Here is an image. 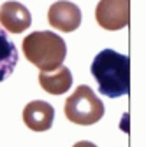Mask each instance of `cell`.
<instances>
[{
  "mask_svg": "<svg viewBox=\"0 0 146 147\" xmlns=\"http://www.w3.org/2000/svg\"><path fill=\"white\" fill-rule=\"evenodd\" d=\"M92 76L95 77L99 91L104 96L120 98L129 93L130 60L113 49H104L92 63Z\"/></svg>",
  "mask_w": 146,
  "mask_h": 147,
  "instance_id": "1",
  "label": "cell"
},
{
  "mask_svg": "<svg viewBox=\"0 0 146 147\" xmlns=\"http://www.w3.org/2000/svg\"><path fill=\"white\" fill-rule=\"evenodd\" d=\"M23 54L41 72H55L63 65L67 46L62 37L53 32H33L23 40Z\"/></svg>",
  "mask_w": 146,
  "mask_h": 147,
  "instance_id": "2",
  "label": "cell"
},
{
  "mask_svg": "<svg viewBox=\"0 0 146 147\" xmlns=\"http://www.w3.org/2000/svg\"><path fill=\"white\" fill-rule=\"evenodd\" d=\"M104 103L86 84L76 88V91L65 100V117L79 126L95 124L104 116Z\"/></svg>",
  "mask_w": 146,
  "mask_h": 147,
  "instance_id": "3",
  "label": "cell"
},
{
  "mask_svg": "<svg viewBox=\"0 0 146 147\" xmlns=\"http://www.w3.org/2000/svg\"><path fill=\"white\" fill-rule=\"evenodd\" d=\"M130 0H100L95 7V20L106 30H121L129 23Z\"/></svg>",
  "mask_w": 146,
  "mask_h": 147,
  "instance_id": "4",
  "label": "cell"
},
{
  "mask_svg": "<svg viewBox=\"0 0 146 147\" xmlns=\"http://www.w3.org/2000/svg\"><path fill=\"white\" fill-rule=\"evenodd\" d=\"M48 21L53 28L62 32H74L81 25V11L76 4L58 0L48 11Z\"/></svg>",
  "mask_w": 146,
  "mask_h": 147,
  "instance_id": "5",
  "label": "cell"
},
{
  "mask_svg": "<svg viewBox=\"0 0 146 147\" xmlns=\"http://www.w3.org/2000/svg\"><path fill=\"white\" fill-rule=\"evenodd\" d=\"M0 25L5 32L21 33L32 25V16L23 4L11 0L0 7Z\"/></svg>",
  "mask_w": 146,
  "mask_h": 147,
  "instance_id": "6",
  "label": "cell"
},
{
  "mask_svg": "<svg viewBox=\"0 0 146 147\" xmlns=\"http://www.w3.org/2000/svg\"><path fill=\"white\" fill-rule=\"evenodd\" d=\"M55 119V109L48 102L33 100L23 109V121L33 131H46L51 128Z\"/></svg>",
  "mask_w": 146,
  "mask_h": 147,
  "instance_id": "7",
  "label": "cell"
},
{
  "mask_svg": "<svg viewBox=\"0 0 146 147\" xmlns=\"http://www.w3.org/2000/svg\"><path fill=\"white\" fill-rule=\"evenodd\" d=\"M39 82L44 91H48L49 95L58 96V95L65 93V91H69V88L72 86V74L67 67L62 65L55 72H41Z\"/></svg>",
  "mask_w": 146,
  "mask_h": 147,
  "instance_id": "8",
  "label": "cell"
},
{
  "mask_svg": "<svg viewBox=\"0 0 146 147\" xmlns=\"http://www.w3.org/2000/svg\"><path fill=\"white\" fill-rule=\"evenodd\" d=\"M18 65V49L7 37L5 30L0 26V82L11 77Z\"/></svg>",
  "mask_w": 146,
  "mask_h": 147,
  "instance_id": "9",
  "label": "cell"
},
{
  "mask_svg": "<svg viewBox=\"0 0 146 147\" xmlns=\"http://www.w3.org/2000/svg\"><path fill=\"white\" fill-rule=\"evenodd\" d=\"M72 147H97L93 142H88V140H81V142H76Z\"/></svg>",
  "mask_w": 146,
  "mask_h": 147,
  "instance_id": "10",
  "label": "cell"
}]
</instances>
